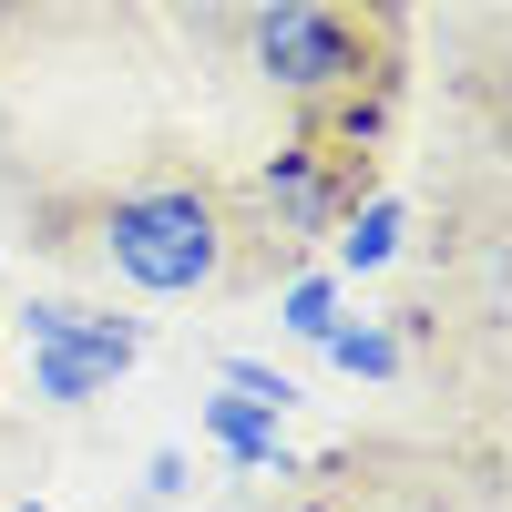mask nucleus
Wrapping results in <instances>:
<instances>
[{"instance_id": "nucleus-8", "label": "nucleus", "mask_w": 512, "mask_h": 512, "mask_svg": "<svg viewBox=\"0 0 512 512\" xmlns=\"http://www.w3.org/2000/svg\"><path fill=\"white\" fill-rule=\"evenodd\" d=\"M277 318L297 328V338H308V349H318V338L338 328V277L328 267H308V277H287V297H277Z\"/></svg>"}, {"instance_id": "nucleus-2", "label": "nucleus", "mask_w": 512, "mask_h": 512, "mask_svg": "<svg viewBox=\"0 0 512 512\" xmlns=\"http://www.w3.org/2000/svg\"><path fill=\"white\" fill-rule=\"evenodd\" d=\"M21 328H31V390L62 400V410H82L93 390H113V379L134 369V349H144L134 318H93V308H72V297H31Z\"/></svg>"}, {"instance_id": "nucleus-7", "label": "nucleus", "mask_w": 512, "mask_h": 512, "mask_svg": "<svg viewBox=\"0 0 512 512\" xmlns=\"http://www.w3.org/2000/svg\"><path fill=\"white\" fill-rule=\"evenodd\" d=\"M318 349L349 369V379H400V338H390V328H369V318H338Z\"/></svg>"}, {"instance_id": "nucleus-4", "label": "nucleus", "mask_w": 512, "mask_h": 512, "mask_svg": "<svg viewBox=\"0 0 512 512\" xmlns=\"http://www.w3.org/2000/svg\"><path fill=\"white\" fill-rule=\"evenodd\" d=\"M267 205H277L287 236H328V226H338V175L318 164V144H287V154L267 164Z\"/></svg>"}, {"instance_id": "nucleus-6", "label": "nucleus", "mask_w": 512, "mask_h": 512, "mask_svg": "<svg viewBox=\"0 0 512 512\" xmlns=\"http://www.w3.org/2000/svg\"><path fill=\"white\" fill-rule=\"evenodd\" d=\"M205 441H216L226 461H246V472H287V431H277V410H256V400H205Z\"/></svg>"}, {"instance_id": "nucleus-3", "label": "nucleus", "mask_w": 512, "mask_h": 512, "mask_svg": "<svg viewBox=\"0 0 512 512\" xmlns=\"http://www.w3.org/2000/svg\"><path fill=\"white\" fill-rule=\"evenodd\" d=\"M246 52H256V72H267L277 93H297V103L359 82V31H349L338 0H267L256 31H246Z\"/></svg>"}, {"instance_id": "nucleus-1", "label": "nucleus", "mask_w": 512, "mask_h": 512, "mask_svg": "<svg viewBox=\"0 0 512 512\" xmlns=\"http://www.w3.org/2000/svg\"><path fill=\"white\" fill-rule=\"evenodd\" d=\"M103 267L144 297H195L226 277V216L205 185H134L103 205Z\"/></svg>"}, {"instance_id": "nucleus-10", "label": "nucleus", "mask_w": 512, "mask_h": 512, "mask_svg": "<svg viewBox=\"0 0 512 512\" xmlns=\"http://www.w3.org/2000/svg\"><path fill=\"white\" fill-rule=\"evenodd\" d=\"M144 482H154V502H185V492H195V482H185V451H154Z\"/></svg>"}, {"instance_id": "nucleus-5", "label": "nucleus", "mask_w": 512, "mask_h": 512, "mask_svg": "<svg viewBox=\"0 0 512 512\" xmlns=\"http://www.w3.org/2000/svg\"><path fill=\"white\" fill-rule=\"evenodd\" d=\"M400 236H410V205L400 195H369V205H338V226H328V246H338V267L328 277H379L400 256Z\"/></svg>"}, {"instance_id": "nucleus-9", "label": "nucleus", "mask_w": 512, "mask_h": 512, "mask_svg": "<svg viewBox=\"0 0 512 512\" xmlns=\"http://www.w3.org/2000/svg\"><path fill=\"white\" fill-rule=\"evenodd\" d=\"M226 390H236V400H256V410H277V420H287V400H297V379H287V369H267V359H226Z\"/></svg>"}, {"instance_id": "nucleus-11", "label": "nucleus", "mask_w": 512, "mask_h": 512, "mask_svg": "<svg viewBox=\"0 0 512 512\" xmlns=\"http://www.w3.org/2000/svg\"><path fill=\"white\" fill-rule=\"evenodd\" d=\"M21 512H41V502H21Z\"/></svg>"}]
</instances>
